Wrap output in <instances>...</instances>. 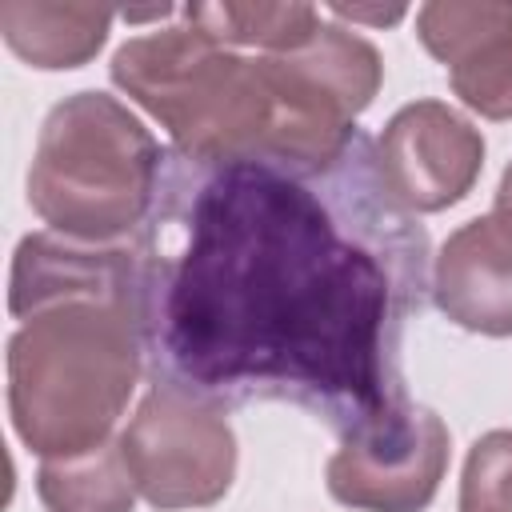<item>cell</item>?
Segmentation results:
<instances>
[{
	"mask_svg": "<svg viewBox=\"0 0 512 512\" xmlns=\"http://www.w3.org/2000/svg\"><path fill=\"white\" fill-rule=\"evenodd\" d=\"M180 16L200 28L204 36H212L216 44L228 48H256L260 56H280V52H296L304 48L324 16L312 4H188L180 8Z\"/></svg>",
	"mask_w": 512,
	"mask_h": 512,
	"instance_id": "cell-12",
	"label": "cell"
},
{
	"mask_svg": "<svg viewBox=\"0 0 512 512\" xmlns=\"http://www.w3.org/2000/svg\"><path fill=\"white\" fill-rule=\"evenodd\" d=\"M376 164L388 192L412 212H444L460 204L484 168L480 128L444 100H412L384 124Z\"/></svg>",
	"mask_w": 512,
	"mask_h": 512,
	"instance_id": "cell-7",
	"label": "cell"
},
{
	"mask_svg": "<svg viewBox=\"0 0 512 512\" xmlns=\"http://www.w3.org/2000/svg\"><path fill=\"white\" fill-rule=\"evenodd\" d=\"M328 12L336 16V20H352V24H396V20H404V4H392V8H368V4H328Z\"/></svg>",
	"mask_w": 512,
	"mask_h": 512,
	"instance_id": "cell-14",
	"label": "cell"
},
{
	"mask_svg": "<svg viewBox=\"0 0 512 512\" xmlns=\"http://www.w3.org/2000/svg\"><path fill=\"white\" fill-rule=\"evenodd\" d=\"M436 308L480 336H512V232L488 212L460 224L432 260Z\"/></svg>",
	"mask_w": 512,
	"mask_h": 512,
	"instance_id": "cell-9",
	"label": "cell"
},
{
	"mask_svg": "<svg viewBox=\"0 0 512 512\" xmlns=\"http://www.w3.org/2000/svg\"><path fill=\"white\" fill-rule=\"evenodd\" d=\"M108 72L188 156H264L276 144L280 96L268 56L216 44L188 20L124 40Z\"/></svg>",
	"mask_w": 512,
	"mask_h": 512,
	"instance_id": "cell-3",
	"label": "cell"
},
{
	"mask_svg": "<svg viewBox=\"0 0 512 512\" xmlns=\"http://www.w3.org/2000/svg\"><path fill=\"white\" fill-rule=\"evenodd\" d=\"M8 420L40 460L112 440L140 376L136 264L124 244H80L28 232L8 276Z\"/></svg>",
	"mask_w": 512,
	"mask_h": 512,
	"instance_id": "cell-2",
	"label": "cell"
},
{
	"mask_svg": "<svg viewBox=\"0 0 512 512\" xmlns=\"http://www.w3.org/2000/svg\"><path fill=\"white\" fill-rule=\"evenodd\" d=\"M492 216L512 232V164L504 168L500 184H496V200H492Z\"/></svg>",
	"mask_w": 512,
	"mask_h": 512,
	"instance_id": "cell-15",
	"label": "cell"
},
{
	"mask_svg": "<svg viewBox=\"0 0 512 512\" xmlns=\"http://www.w3.org/2000/svg\"><path fill=\"white\" fill-rule=\"evenodd\" d=\"M116 12L104 4H60V0H4L0 36L32 68L60 72L88 64L112 28Z\"/></svg>",
	"mask_w": 512,
	"mask_h": 512,
	"instance_id": "cell-10",
	"label": "cell"
},
{
	"mask_svg": "<svg viewBox=\"0 0 512 512\" xmlns=\"http://www.w3.org/2000/svg\"><path fill=\"white\" fill-rule=\"evenodd\" d=\"M120 448L136 492L160 508H208L236 480V432L220 404L152 384L136 404Z\"/></svg>",
	"mask_w": 512,
	"mask_h": 512,
	"instance_id": "cell-5",
	"label": "cell"
},
{
	"mask_svg": "<svg viewBox=\"0 0 512 512\" xmlns=\"http://www.w3.org/2000/svg\"><path fill=\"white\" fill-rule=\"evenodd\" d=\"M416 36L448 68L464 108L512 120V4L432 0L416 8Z\"/></svg>",
	"mask_w": 512,
	"mask_h": 512,
	"instance_id": "cell-8",
	"label": "cell"
},
{
	"mask_svg": "<svg viewBox=\"0 0 512 512\" xmlns=\"http://www.w3.org/2000/svg\"><path fill=\"white\" fill-rule=\"evenodd\" d=\"M164 148L108 92H72L40 124L28 204L48 232L80 244H124L152 212Z\"/></svg>",
	"mask_w": 512,
	"mask_h": 512,
	"instance_id": "cell-4",
	"label": "cell"
},
{
	"mask_svg": "<svg viewBox=\"0 0 512 512\" xmlns=\"http://www.w3.org/2000/svg\"><path fill=\"white\" fill-rule=\"evenodd\" d=\"M460 512H512V428H492L468 448Z\"/></svg>",
	"mask_w": 512,
	"mask_h": 512,
	"instance_id": "cell-13",
	"label": "cell"
},
{
	"mask_svg": "<svg viewBox=\"0 0 512 512\" xmlns=\"http://www.w3.org/2000/svg\"><path fill=\"white\" fill-rule=\"evenodd\" d=\"M448 472V428L424 408L408 404L372 428L340 440L328 456V496L356 512H424Z\"/></svg>",
	"mask_w": 512,
	"mask_h": 512,
	"instance_id": "cell-6",
	"label": "cell"
},
{
	"mask_svg": "<svg viewBox=\"0 0 512 512\" xmlns=\"http://www.w3.org/2000/svg\"><path fill=\"white\" fill-rule=\"evenodd\" d=\"M128 248L152 384L220 408L296 404L340 440L412 404L400 360L432 244L364 132L316 164L168 144Z\"/></svg>",
	"mask_w": 512,
	"mask_h": 512,
	"instance_id": "cell-1",
	"label": "cell"
},
{
	"mask_svg": "<svg viewBox=\"0 0 512 512\" xmlns=\"http://www.w3.org/2000/svg\"><path fill=\"white\" fill-rule=\"evenodd\" d=\"M36 496L48 512H132L140 492L128 472L120 436H112L92 452L40 460Z\"/></svg>",
	"mask_w": 512,
	"mask_h": 512,
	"instance_id": "cell-11",
	"label": "cell"
}]
</instances>
